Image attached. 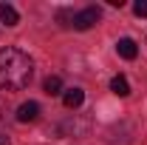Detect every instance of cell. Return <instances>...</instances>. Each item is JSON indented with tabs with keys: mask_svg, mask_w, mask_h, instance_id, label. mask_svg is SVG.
Here are the masks:
<instances>
[{
	"mask_svg": "<svg viewBox=\"0 0 147 145\" xmlns=\"http://www.w3.org/2000/svg\"><path fill=\"white\" fill-rule=\"evenodd\" d=\"M34 77V63L17 46L0 49V88L6 91H23Z\"/></svg>",
	"mask_w": 147,
	"mask_h": 145,
	"instance_id": "cell-1",
	"label": "cell"
},
{
	"mask_svg": "<svg viewBox=\"0 0 147 145\" xmlns=\"http://www.w3.org/2000/svg\"><path fill=\"white\" fill-rule=\"evenodd\" d=\"M99 20H102V12H99L96 6H88V9L76 12V17H74V29H76V31H88V29H93Z\"/></svg>",
	"mask_w": 147,
	"mask_h": 145,
	"instance_id": "cell-2",
	"label": "cell"
},
{
	"mask_svg": "<svg viewBox=\"0 0 147 145\" xmlns=\"http://www.w3.org/2000/svg\"><path fill=\"white\" fill-rule=\"evenodd\" d=\"M14 117H17V122H23V125H26V122H34L37 117H40V105H37L34 100H28V103H23L17 108Z\"/></svg>",
	"mask_w": 147,
	"mask_h": 145,
	"instance_id": "cell-3",
	"label": "cell"
},
{
	"mask_svg": "<svg viewBox=\"0 0 147 145\" xmlns=\"http://www.w3.org/2000/svg\"><path fill=\"white\" fill-rule=\"evenodd\" d=\"M116 51H119V57H125V60H136V54H139V49H136V40L122 37V40L116 43Z\"/></svg>",
	"mask_w": 147,
	"mask_h": 145,
	"instance_id": "cell-4",
	"label": "cell"
},
{
	"mask_svg": "<svg viewBox=\"0 0 147 145\" xmlns=\"http://www.w3.org/2000/svg\"><path fill=\"white\" fill-rule=\"evenodd\" d=\"M82 100H85V91H82V88H68V91H62V103H65V108H79V105H82Z\"/></svg>",
	"mask_w": 147,
	"mask_h": 145,
	"instance_id": "cell-5",
	"label": "cell"
},
{
	"mask_svg": "<svg viewBox=\"0 0 147 145\" xmlns=\"http://www.w3.org/2000/svg\"><path fill=\"white\" fill-rule=\"evenodd\" d=\"M0 23H6V26H17V23H20L17 9L9 6V3H0Z\"/></svg>",
	"mask_w": 147,
	"mask_h": 145,
	"instance_id": "cell-6",
	"label": "cell"
},
{
	"mask_svg": "<svg viewBox=\"0 0 147 145\" xmlns=\"http://www.w3.org/2000/svg\"><path fill=\"white\" fill-rule=\"evenodd\" d=\"M110 91H113L116 97H127V94H130V83H127V77L116 74V77L110 80Z\"/></svg>",
	"mask_w": 147,
	"mask_h": 145,
	"instance_id": "cell-7",
	"label": "cell"
},
{
	"mask_svg": "<svg viewBox=\"0 0 147 145\" xmlns=\"http://www.w3.org/2000/svg\"><path fill=\"white\" fill-rule=\"evenodd\" d=\"M42 88H45L48 97H57V94H62V80H59V77H48Z\"/></svg>",
	"mask_w": 147,
	"mask_h": 145,
	"instance_id": "cell-8",
	"label": "cell"
},
{
	"mask_svg": "<svg viewBox=\"0 0 147 145\" xmlns=\"http://www.w3.org/2000/svg\"><path fill=\"white\" fill-rule=\"evenodd\" d=\"M74 17H76V14H74L71 9H59V12H57V23L65 26V29H74Z\"/></svg>",
	"mask_w": 147,
	"mask_h": 145,
	"instance_id": "cell-9",
	"label": "cell"
},
{
	"mask_svg": "<svg viewBox=\"0 0 147 145\" xmlns=\"http://www.w3.org/2000/svg\"><path fill=\"white\" fill-rule=\"evenodd\" d=\"M133 12H136L139 17H147V0H139V3L133 6Z\"/></svg>",
	"mask_w": 147,
	"mask_h": 145,
	"instance_id": "cell-10",
	"label": "cell"
},
{
	"mask_svg": "<svg viewBox=\"0 0 147 145\" xmlns=\"http://www.w3.org/2000/svg\"><path fill=\"white\" fill-rule=\"evenodd\" d=\"M0 145H11V142H9V137H0Z\"/></svg>",
	"mask_w": 147,
	"mask_h": 145,
	"instance_id": "cell-11",
	"label": "cell"
}]
</instances>
